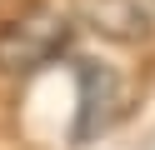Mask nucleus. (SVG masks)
<instances>
[{"instance_id":"f257e3e1","label":"nucleus","mask_w":155,"mask_h":150,"mask_svg":"<svg viewBox=\"0 0 155 150\" xmlns=\"http://www.w3.org/2000/svg\"><path fill=\"white\" fill-rule=\"evenodd\" d=\"M70 15L50 5L20 10L15 20L0 25V75H30V70L60 60V50L70 45Z\"/></svg>"},{"instance_id":"f03ea898","label":"nucleus","mask_w":155,"mask_h":150,"mask_svg":"<svg viewBox=\"0 0 155 150\" xmlns=\"http://www.w3.org/2000/svg\"><path fill=\"white\" fill-rule=\"evenodd\" d=\"M75 85H80V100H75L70 140L75 145H90V140H100L125 115L130 95H125V75L115 65H105V60H80L75 65Z\"/></svg>"},{"instance_id":"7ed1b4c3","label":"nucleus","mask_w":155,"mask_h":150,"mask_svg":"<svg viewBox=\"0 0 155 150\" xmlns=\"http://www.w3.org/2000/svg\"><path fill=\"white\" fill-rule=\"evenodd\" d=\"M85 20L110 40H135L150 30L155 0H85Z\"/></svg>"}]
</instances>
